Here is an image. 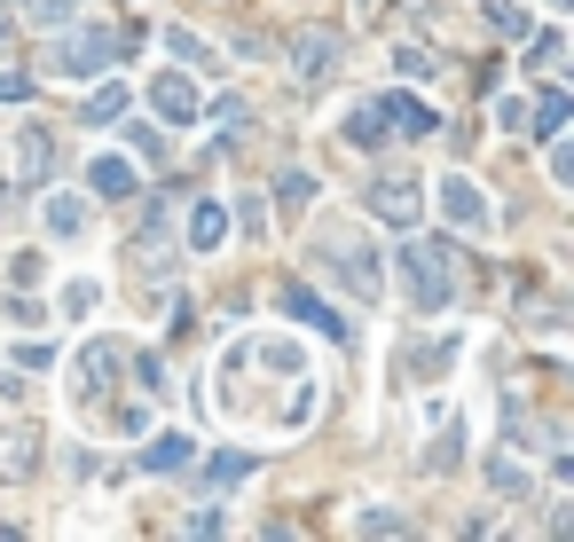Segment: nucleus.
Listing matches in <instances>:
<instances>
[{"label":"nucleus","instance_id":"1a4fd4ad","mask_svg":"<svg viewBox=\"0 0 574 542\" xmlns=\"http://www.w3.org/2000/svg\"><path fill=\"white\" fill-rule=\"evenodd\" d=\"M378 119H386V126H401L409 142H418V134H433V126H441V119H433V111H426L418 95H401V86H393V95H378Z\"/></svg>","mask_w":574,"mask_h":542},{"label":"nucleus","instance_id":"ddd939ff","mask_svg":"<svg viewBox=\"0 0 574 542\" xmlns=\"http://www.w3.org/2000/svg\"><path fill=\"white\" fill-rule=\"evenodd\" d=\"M189 457H197V440H182V432H157V440L142 448V464H150V472H182Z\"/></svg>","mask_w":574,"mask_h":542},{"label":"nucleus","instance_id":"f8f14e48","mask_svg":"<svg viewBox=\"0 0 574 542\" xmlns=\"http://www.w3.org/2000/svg\"><path fill=\"white\" fill-rule=\"evenodd\" d=\"M88 190H95V197H134V165H126V157H95V165H88Z\"/></svg>","mask_w":574,"mask_h":542},{"label":"nucleus","instance_id":"4be33fe9","mask_svg":"<svg viewBox=\"0 0 574 542\" xmlns=\"http://www.w3.org/2000/svg\"><path fill=\"white\" fill-rule=\"evenodd\" d=\"M393 71H401V79H433V63H426V48H401V55H393Z\"/></svg>","mask_w":574,"mask_h":542},{"label":"nucleus","instance_id":"f257e3e1","mask_svg":"<svg viewBox=\"0 0 574 542\" xmlns=\"http://www.w3.org/2000/svg\"><path fill=\"white\" fill-rule=\"evenodd\" d=\"M401 284L418 307H449L457 292V252L449 244H401Z\"/></svg>","mask_w":574,"mask_h":542},{"label":"nucleus","instance_id":"2eb2a0df","mask_svg":"<svg viewBox=\"0 0 574 542\" xmlns=\"http://www.w3.org/2000/svg\"><path fill=\"white\" fill-rule=\"evenodd\" d=\"M488 24H496L504 40H527V32H535V17H527V0H488Z\"/></svg>","mask_w":574,"mask_h":542},{"label":"nucleus","instance_id":"5701e85b","mask_svg":"<svg viewBox=\"0 0 574 542\" xmlns=\"http://www.w3.org/2000/svg\"><path fill=\"white\" fill-rule=\"evenodd\" d=\"M496 126H504V134H520V126H527V103H520V95H504V103H496Z\"/></svg>","mask_w":574,"mask_h":542},{"label":"nucleus","instance_id":"6e6552de","mask_svg":"<svg viewBox=\"0 0 574 542\" xmlns=\"http://www.w3.org/2000/svg\"><path fill=\"white\" fill-rule=\"evenodd\" d=\"M291 63H299V79H331L339 71V40L331 32H291Z\"/></svg>","mask_w":574,"mask_h":542},{"label":"nucleus","instance_id":"423d86ee","mask_svg":"<svg viewBox=\"0 0 574 542\" xmlns=\"http://www.w3.org/2000/svg\"><path fill=\"white\" fill-rule=\"evenodd\" d=\"M150 103H157V119L189 126V119H197V86H189L182 71H157V79H150Z\"/></svg>","mask_w":574,"mask_h":542},{"label":"nucleus","instance_id":"0eeeda50","mask_svg":"<svg viewBox=\"0 0 574 542\" xmlns=\"http://www.w3.org/2000/svg\"><path fill=\"white\" fill-rule=\"evenodd\" d=\"M32 472H40V432L9 425V432H0V480H32Z\"/></svg>","mask_w":574,"mask_h":542},{"label":"nucleus","instance_id":"39448f33","mask_svg":"<svg viewBox=\"0 0 574 542\" xmlns=\"http://www.w3.org/2000/svg\"><path fill=\"white\" fill-rule=\"evenodd\" d=\"M48 165H55V126H17V181H48Z\"/></svg>","mask_w":574,"mask_h":542},{"label":"nucleus","instance_id":"f3484780","mask_svg":"<svg viewBox=\"0 0 574 542\" xmlns=\"http://www.w3.org/2000/svg\"><path fill=\"white\" fill-rule=\"evenodd\" d=\"M347 142H355V150H378V142H386V119H378V103H355V119H347Z\"/></svg>","mask_w":574,"mask_h":542},{"label":"nucleus","instance_id":"9d476101","mask_svg":"<svg viewBox=\"0 0 574 542\" xmlns=\"http://www.w3.org/2000/svg\"><path fill=\"white\" fill-rule=\"evenodd\" d=\"M370 213L393 221V228H409V221H418V181H378V190H370Z\"/></svg>","mask_w":574,"mask_h":542},{"label":"nucleus","instance_id":"a211bd4d","mask_svg":"<svg viewBox=\"0 0 574 542\" xmlns=\"http://www.w3.org/2000/svg\"><path fill=\"white\" fill-rule=\"evenodd\" d=\"M48 228L55 236H79V228H88V205H79V197H48Z\"/></svg>","mask_w":574,"mask_h":542},{"label":"nucleus","instance_id":"6ab92c4d","mask_svg":"<svg viewBox=\"0 0 574 542\" xmlns=\"http://www.w3.org/2000/svg\"><path fill=\"white\" fill-rule=\"evenodd\" d=\"M119 103H126V86H95V95H88V119L103 126V119H119Z\"/></svg>","mask_w":574,"mask_h":542},{"label":"nucleus","instance_id":"f03ea898","mask_svg":"<svg viewBox=\"0 0 574 542\" xmlns=\"http://www.w3.org/2000/svg\"><path fill=\"white\" fill-rule=\"evenodd\" d=\"M111 63V40L103 32H79V40H55V55H48V71L55 79H95Z\"/></svg>","mask_w":574,"mask_h":542},{"label":"nucleus","instance_id":"aec40b11","mask_svg":"<svg viewBox=\"0 0 574 542\" xmlns=\"http://www.w3.org/2000/svg\"><path fill=\"white\" fill-rule=\"evenodd\" d=\"M355 534H401V519H393V511H378V503H370V511H355Z\"/></svg>","mask_w":574,"mask_h":542},{"label":"nucleus","instance_id":"b1692460","mask_svg":"<svg viewBox=\"0 0 574 542\" xmlns=\"http://www.w3.org/2000/svg\"><path fill=\"white\" fill-rule=\"evenodd\" d=\"M24 95H32V79L24 71H0V103H24Z\"/></svg>","mask_w":574,"mask_h":542},{"label":"nucleus","instance_id":"4468645a","mask_svg":"<svg viewBox=\"0 0 574 542\" xmlns=\"http://www.w3.org/2000/svg\"><path fill=\"white\" fill-rule=\"evenodd\" d=\"M284 307H291V315H299V323H315V330H322V338H347V323H339V315H331V307H322V299H315V292H299V284H291V292H284Z\"/></svg>","mask_w":574,"mask_h":542},{"label":"nucleus","instance_id":"dca6fc26","mask_svg":"<svg viewBox=\"0 0 574 542\" xmlns=\"http://www.w3.org/2000/svg\"><path fill=\"white\" fill-rule=\"evenodd\" d=\"M527 126H535V142H558V126H566V95H558V86L527 111Z\"/></svg>","mask_w":574,"mask_h":542},{"label":"nucleus","instance_id":"412c9836","mask_svg":"<svg viewBox=\"0 0 574 542\" xmlns=\"http://www.w3.org/2000/svg\"><path fill=\"white\" fill-rule=\"evenodd\" d=\"M24 9H32V24H63V17L79 9V0H24Z\"/></svg>","mask_w":574,"mask_h":542},{"label":"nucleus","instance_id":"7ed1b4c3","mask_svg":"<svg viewBox=\"0 0 574 542\" xmlns=\"http://www.w3.org/2000/svg\"><path fill=\"white\" fill-rule=\"evenodd\" d=\"M441 213H449V221H457L464 236H488V197L472 190L464 173H449V181H441Z\"/></svg>","mask_w":574,"mask_h":542},{"label":"nucleus","instance_id":"9b49d317","mask_svg":"<svg viewBox=\"0 0 574 542\" xmlns=\"http://www.w3.org/2000/svg\"><path fill=\"white\" fill-rule=\"evenodd\" d=\"M182 236H189V252H221V236H228V213H221L213 197H197V205H189V228H182Z\"/></svg>","mask_w":574,"mask_h":542},{"label":"nucleus","instance_id":"20e7f679","mask_svg":"<svg viewBox=\"0 0 574 542\" xmlns=\"http://www.w3.org/2000/svg\"><path fill=\"white\" fill-rule=\"evenodd\" d=\"M322 244H331V267H339V276H347V284H355L362 299H378V292H386V284H378V267H370V252H362L355 236H339V228H331Z\"/></svg>","mask_w":574,"mask_h":542}]
</instances>
